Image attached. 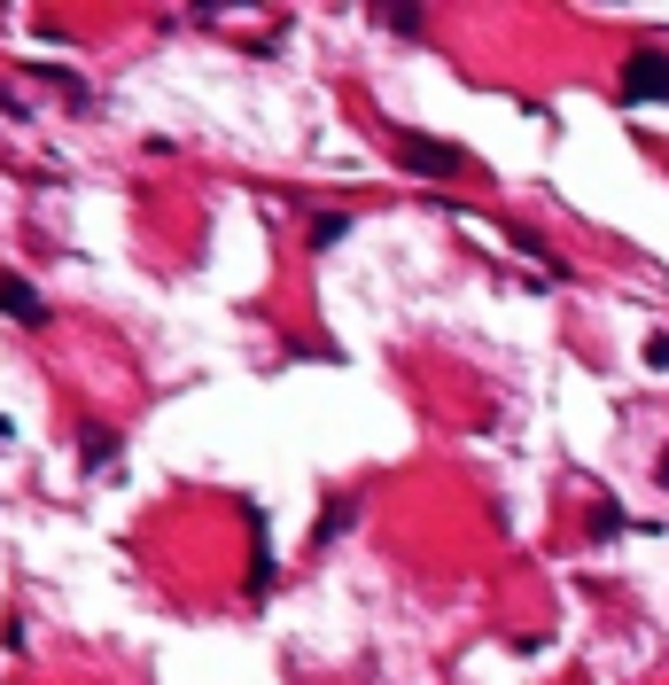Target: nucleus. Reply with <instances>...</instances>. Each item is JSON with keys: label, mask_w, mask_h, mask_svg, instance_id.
Returning a JSON list of instances; mask_svg holds the SVG:
<instances>
[{"label": "nucleus", "mask_w": 669, "mask_h": 685, "mask_svg": "<svg viewBox=\"0 0 669 685\" xmlns=\"http://www.w3.org/2000/svg\"><path fill=\"white\" fill-rule=\"evenodd\" d=\"M397 164H405V171H421V180H452V171H460V148L412 133V141H397Z\"/></svg>", "instance_id": "nucleus-1"}, {"label": "nucleus", "mask_w": 669, "mask_h": 685, "mask_svg": "<svg viewBox=\"0 0 669 685\" xmlns=\"http://www.w3.org/2000/svg\"><path fill=\"white\" fill-rule=\"evenodd\" d=\"M0 312H9V319H32V327L47 319V304H39V296L16 281V273H0Z\"/></svg>", "instance_id": "nucleus-3"}, {"label": "nucleus", "mask_w": 669, "mask_h": 685, "mask_svg": "<svg viewBox=\"0 0 669 685\" xmlns=\"http://www.w3.org/2000/svg\"><path fill=\"white\" fill-rule=\"evenodd\" d=\"M623 102H669V55H631Z\"/></svg>", "instance_id": "nucleus-2"}, {"label": "nucleus", "mask_w": 669, "mask_h": 685, "mask_svg": "<svg viewBox=\"0 0 669 685\" xmlns=\"http://www.w3.org/2000/svg\"><path fill=\"white\" fill-rule=\"evenodd\" d=\"M78 452H87V468H110L117 437H110V428H78Z\"/></svg>", "instance_id": "nucleus-4"}, {"label": "nucleus", "mask_w": 669, "mask_h": 685, "mask_svg": "<svg viewBox=\"0 0 669 685\" xmlns=\"http://www.w3.org/2000/svg\"><path fill=\"white\" fill-rule=\"evenodd\" d=\"M343 234H351V218H343V211H327V218H311V249H334Z\"/></svg>", "instance_id": "nucleus-5"}, {"label": "nucleus", "mask_w": 669, "mask_h": 685, "mask_svg": "<svg viewBox=\"0 0 669 685\" xmlns=\"http://www.w3.org/2000/svg\"><path fill=\"white\" fill-rule=\"evenodd\" d=\"M0 437H9V420H0Z\"/></svg>", "instance_id": "nucleus-7"}, {"label": "nucleus", "mask_w": 669, "mask_h": 685, "mask_svg": "<svg viewBox=\"0 0 669 685\" xmlns=\"http://www.w3.org/2000/svg\"><path fill=\"white\" fill-rule=\"evenodd\" d=\"M661 483H669V452H661Z\"/></svg>", "instance_id": "nucleus-6"}]
</instances>
